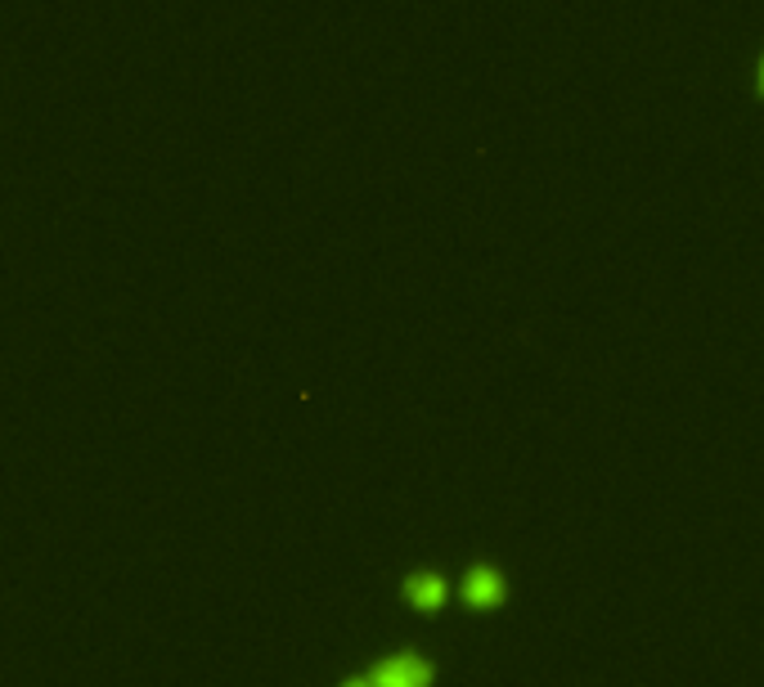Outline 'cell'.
Segmentation results:
<instances>
[{
  "label": "cell",
  "mask_w": 764,
  "mask_h": 687,
  "mask_svg": "<svg viewBox=\"0 0 764 687\" xmlns=\"http://www.w3.org/2000/svg\"><path fill=\"white\" fill-rule=\"evenodd\" d=\"M369 674H373V687H432V661H427L423 652H414V647L392 652Z\"/></svg>",
  "instance_id": "1"
},
{
  "label": "cell",
  "mask_w": 764,
  "mask_h": 687,
  "mask_svg": "<svg viewBox=\"0 0 764 687\" xmlns=\"http://www.w3.org/2000/svg\"><path fill=\"white\" fill-rule=\"evenodd\" d=\"M401 594H405V602H409L414 611L432 616V611H441V607H446V598H450V584H446V575H441V571H414V575H405Z\"/></svg>",
  "instance_id": "2"
},
{
  "label": "cell",
  "mask_w": 764,
  "mask_h": 687,
  "mask_svg": "<svg viewBox=\"0 0 764 687\" xmlns=\"http://www.w3.org/2000/svg\"><path fill=\"white\" fill-rule=\"evenodd\" d=\"M463 598H468L472 611H495L508 598V579L495 566H472L463 575Z\"/></svg>",
  "instance_id": "3"
},
{
  "label": "cell",
  "mask_w": 764,
  "mask_h": 687,
  "mask_svg": "<svg viewBox=\"0 0 764 687\" xmlns=\"http://www.w3.org/2000/svg\"><path fill=\"white\" fill-rule=\"evenodd\" d=\"M338 687H373V674H351V678H342Z\"/></svg>",
  "instance_id": "4"
},
{
  "label": "cell",
  "mask_w": 764,
  "mask_h": 687,
  "mask_svg": "<svg viewBox=\"0 0 764 687\" xmlns=\"http://www.w3.org/2000/svg\"><path fill=\"white\" fill-rule=\"evenodd\" d=\"M760 94H764V59H760Z\"/></svg>",
  "instance_id": "5"
}]
</instances>
